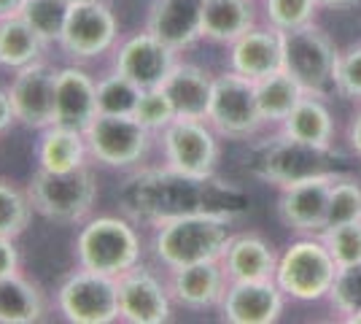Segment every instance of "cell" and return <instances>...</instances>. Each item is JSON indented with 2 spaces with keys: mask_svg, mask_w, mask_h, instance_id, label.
<instances>
[{
  "mask_svg": "<svg viewBox=\"0 0 361 324\" xmlns=\"http://www.w3.org/2000/svg\"><path fill=\"white\" fill-rule=\"evenodd\" d=\"M173 316V294L154 270L137 263L119 276V322L165 324Z\"/></svg>",
  "mask_w": 361,
  "mask_h": 324,
  "instance_id": "15",
  "label": "cell"
},
{
  "mask_svg": "<svg viewBox=\"0 0 361 324\" xmlns=\"http://www.w3.org/2000/svg\"><path fill=\"white\" fill-rule=\"evenodd\" d=\"M57 311L71 324L119 322V278L78 268L57 289Z\"/></svg>",
  "mask_w": 361,
  "mask_h": 324,
  "instance_id": "6",
  "label": "cell"
},
{
  "mask_svg": "<svg viewBox=\"0 0 361 324\" xmlns=\"http://www.w3.org/2000/svg\"><path fill=\"white\" fill-rule=\"evenodd\" d=\"M219 311L229 324H272L283 313V289L275 278L229 281Z\"/></svg>",
  "mask_w": 361,
  "mask_h": 324,
  "instance_id": "16",
  "label": "cell"
},
{
  "mask_svg": "<svg viewBox=\"0 0 361 324\" xmlns=\"http://www.w3.org/2000/svg\"><path fill=\"white\" fill-rule=\"evenodd\" d=\"M19 265H22V254L16 248V241L14 238H0V278L19 273Z\"/></svg>",
  "mask_w": 361,
  "mask_h": 324,
  "instance_id": "39",
  "label": "cell"
},
{
  "mask_svg": "<svg viewBox=\"0 0 361 324\" xmlns=\"http://www.w3.org/2000/svg\"><path fill=\"white\" fill-rule=\"evenodd\" d=\"M334 90L343 97L361 100V47H353L350 52L337 57V65H334Z\"/></svg>",
  "mask_w": 361,
  "mask_h": 324,
  "instance_id": "38",
  "label": "cell"
},
{
  "mask_svg": "<svg viewBox=\"0 0 361 324\" xmlns=\"http://www.w3.org/2000/svg\"><path fill=\"white\" fill-rule=\"evenodd\" d=\"M264 122L256 103V81L235 71L213 76L208 124L226 138H248Z\"/></svg>",
  "mask_w": 361,
  "mask_h": 324,
  "instance_id": "12",
  "label": "cell"
},
{
  "mask_svg": "<svg viewBox=\"0 0 361 324\" xmlns=\"http://www.w3.org/2000/svg\"><path fill=\"white\" fill-rule=\"evenodd\" d=\"M221 268L229 281H259V278H275L278 260L259 235L243 232L232 235L221 254Z\"/></svg>",
  "mask_w": 361,
  "mask_h": 324,
  "instance_id": "23",
  "label": "cell"
},
{
  "mask_svg": "<svg viewBox=\"0 0 361 324\" xmlns=\"http://www.w3.org/2000/svg\"><path fill=\"white\" fill-rule=\"evenodd\" d=\"M251 0H202V38L216 44H235L254 28Z\"/></svg>",
  "mask_w": 361,
  "mask_h": 324,
  "instance_id": "26",
  "label": "cell"
},
{
  "mask_svg": "<svg viewBox=\"0 0 361 324\" xmlns=\"http://www.w3.org/2000/svg\"><path fill=\"white\" fill-rule=\"evenodd\" d=\"M27 195L35 208L49 222L81 224L92 216L97 200V181L90 165L75 170H44L32 173Z\"/></svg>",
  "mask_w": 361,
  "mask_h": 324,
  "instance_id": "4",
  "label": "cell"
},
{
  "mask_svg": "<svg viewBox=\"0 0 361 324\" xmlns=\"http://www.w3.org/2000/svg\"><path fill=\"white\" fill-rule=\"evenodd\" d=\"M229 65L235 73L259 81L283 68V35L281 30H264V28H251L243 32L235 44H229Z\"/></svg>",
  "mask_w": 361,
  "mask_h": 324,
  "instance_id": "21",
  "label": "cell"
},
{
  "mask_svg": "<svg viewBox=\"0 0 361 324\" xmlns=\"http://www.w3.org/2000/svg\"><path fill=\"white\" fill-rule=\"evenodd\" d=\"M324 246L329 248L331 260L337 268L361 263V219L359 222H345V224H334L321 232Z\"/></svg>",
  "mask_w": 361,
  "mask_h": 324,
  "instance_id": "34",
  "label": "cell"
},
{
  "mask_svg": "<svg viewBox=\"0 0 361 324\" xmlns=\"http://www.w3.org/2000/svg\"><path fill=\"white\" fill-rule=\"evenodd\" d=\"M71 14V3L68 0H25L19 16L38 32V38L46 47L60 44L65 22Z\"/></svg>",
  "mask_w": 361,
  "mask_h": 324,
  "instance_id": "30",
  "label": "cell"
},
{
  "mask_svg": "<svg viewBox=\"0 0 361 324\" xmlns=\"http://www.w3.org/2000/svg\"><path fill=\"white\" fill-rule=\"evenodd\" d=\"M22 3H25V0H0V19L19 14V11H22Z\"/></svg>",
  "mask_w": 361,
  "mask_h": 324,
  "instance_id": "42",
  "label": "cell"
},
{
  "mask_svg": "<svg viewBox=\"0 0 361 324\" xmlns=\"http://www.w3.org/2000/svg\"><path fill=\"white\" fill-rule=\"evenodd\" d=\"M348 138H350V146H353V152L361 155V114L353 119L350 124V130H348Z\"/></svg>",
  "mask_w": 361,
  "mask_h": 324,
  "instance_id": "41",
  "label": "cell"
},
{
  "mask_svg": "<svg viewBox=\"0 0 361 324\" xmlns=\"http://www.w3.org/2000/svg\"><path fill=\"white\" fill-rule=\"evenodd\" d=\"M49 311L46 294L22 273L0 278V324H35Z\"/></svg>",
  "mask_w": 361,
  "mask_h": 324,
  "instance_id": "25",
  "label": "cell"
},
{
  "mask_svg": "<svg viewBox=\"0 0 361 324\" xmlns=\"http://www.w3.org/2000/svg\"><path fill=\"white\" fill-rule=\"evenodd\" d=\"M68 3H78V0H68Z\"/></svg>",
  "mask_w": 361,
  "mask_h": 324,
  "instance_id": "45",
  "label": "cell"
},
{
  "mask_svg": "<svg viewBox=\"0 0 361 324\" xmlns=\"http://www.w3.org/2000/svg\"><path fill=\"white\" fill-rule=\"evenodd\" d=\"M162 92L170 97L178 119H205L213 95V76L192 62H176L162 81Z\"/></svg>",
  "mask_w": 361,
  "mask_h": 324,
  "instance_id": "22",
  "label": "cell"
},
{
  "mask_svg": "<svg viewBox=\"0 0 361 324\" xmlns=\"http://www.w3.org/2000/svg\"><path fill=\"white\" fill-rule=\"evenodd\" d=\"M326 297H329L331 306L340 313H345L348 322H353L361 313V263L348 265V268H337Z\"/></svg>",
  "mask_w": 361,
  "mask_h": 324,
  "instance_id": "35",
  "label": "cell"
},
{
  "mask_svg": "<svg viewBox=\"0 0 361 324\" xmlns=\"http://www.w3.org/2000/svg\"><path fill=\"white\" fill-rule=\"evenodd\" d=\"M337 263L324 241H297L278 260L275 281L294 300H321L331 289Z\"/></svg>",
  "mask_w": 361,
  "mask_h": 324,
  "instance_id": "10",
  "label": "cell"
},
{
  "mask_svg": "<svg viewBox=\"0 0 361 324\" xmlns=\"http://www.w3.org/2000/svg\"><path fill=\"white\" fill-rule=\"evenodd\" d=\"M140 87L119 71H108L97 78V114H114V116H133L140 100Z\"/></svg>",
  "mask_w": 361,
  "mask_h": 324,
  "instance_id": "31",
  "label": "cell"
},
{
  "mask_svg": "<svg viewBox=\"0 0 361 324\" xmlns=\"http://www.w3.org/2000/svg\"><path fill=\"white\" fill-rule=\"evenodd\" d=\"M264 8L275 30H291L313 22L318 0H264Z\"/></svg>",
  "mask_w": 361,
  "mask_h": 324,
  "instance_id": "37",
  "label": "cell"
},
{
  "mask_svg": "<svg viewBox=\"0 0 361 324\" xmlns=\"http://www.w3.org/2000/svg\"><path fill=\"white\" fill-rule=\"evenodd\" d=\"M38 168L44 170H75L90 165V149L84 133L62 127V124H49L41 130V138L35 146Z\"/></svg>",
  "mask_w": 361,
  "mask_h": 324,
  "instance_id": "24",
  "label": "cell"
},
{
  "mask_svg": "<svg viewBox=\"0 0 361 324\" xmlns=\"http://www.w3.org/2000/svg\"><path fill=\"white\" fill-rule=\"evenodd\" d=\"M359 219H361L359 181L345 179V176H337V181L331 184V192H329V205H326V227L345 224V222H359Z\"/></svg>",
  "mask_w": 361,
  "mask_h": 324,
  "instance_id": "33",
  "label": "cell"
},
{
  "mask_svg": "<svg viewBox=\"0 0 361 324\" xmlns=\"http://www.w3.org/2000/svg\"><path fill=\"white\" fill-rule=\"evenodd\" d=\"M283 35V71L300 81L307 95H324L334 90V65L337 52L326 32L313 28L310 22L281 30Z\"/></svg>",
  "mask_w": 361,
  "mask_h": 324,
  "instance_id": "8",
  "label": "cell"
},
{
  "mask_svg": "<svg viewBox=\"0 0 361 324\" xmlns=\"http://www.w3.org/2000/svg\"><path fill=\"white\" fill-rule=\"evenodd\" d=\"M159 140L167 168L195 179H208L216 173L221 149L205 119H173L159 133Z\"/></svg>",
  "mask_w": 361,
  "mask_h": 324,
  "instance_id": "11",
  "label": "cell"
},
{
  "mask_svg": "<svg viewBox=\"0 0 361 324\" xmlns=\"http://www.w3.org/2000/svg\"><path fill=\"white\" fill-rule=\"evenodd\" d=\"M146 30L183 52L202 38V0H151Z\"/></svg>",
  "mask_w": 361,
  "mask_h": 324,
  "instance_id": "20",
  "label": "cell"
},
{
  "mask_svg": "<svg viewBox=\"0 0 361 324\" xmlns=\"http://www.w3.org/2000/svg\"><path fill=\"white\" fill-rule=\"evenodd\" d=\"M94 116H97V78L81 62L57 68L54 124L84 133Z\"/></svg>",
  "mask_w": 361,
  "mask_h": 324,
  "instance_id": "18",
  "label": "cell"
},
{
  "mask_svg": "<svg viewBox=\"0 0 361 324\" xmlns=\"http://www.w3.org/2000/svg\"><path fill=\"white\" fill-rule=\"evenodd\" d=\"M229 222L224 214H180L154 224L151 251L165 270L183 265L221 260L229 244Z\"/></svg>",
  "mask_w": 361,
  "mask_h": 324,
  "instance_id": "2",
  "label": "cell"
},
{
  "mask_svg": "<svg viewBox=\"0 0 361 324\" xmlns=\"http://www.w3.org/2000/svg\"><path fill=\"white\" fill-rule=\"evenodd\" d=\"M133 116H135L143 127H149L154 136H159L173 119H178V116H176V108H173V103H170V97L162 92V87L143 90Z\"/></svg>",
  "mask_w": 361,
  "mask_h": 324,
  "instance_id": "36",
  "label": "cell"
},
{
  "mask_svg": "<svg viewBox=\"0 0 361 324\" xmlns=\"http://www.w3.org/2000/svg\"><path fill=\"white\" fill-rule=\"evenodd\" d=\"M111 54H114L111 68L119 71L121 76H127L130 81H135L140 90L162 87L167 73L178 62V52L170 49L165 41H159L149 30L121 38Z\"/></svg>",
  "mask_w": 361,
  "mask_h": 324,
  "instance_id": "14",
  "label": "cell"
},
{
  "mask_svg": "<svg viewBox=\"0 0 361 324\" xmlns=\"http://www.w3.org/2000/svg\"><path fill=\"white\" fill-rule=\"evenodd\" d=\"M340 173H321L302 179L297 184L283 186L278 200L281 222L297 232H321L326 227V205H329L331 184Z\"/></svg>",
  "mask_w": 361,
  "mask_h": 324,
  "instance_id": "17",
  "label": "cell"
},
{
  "mask_svg": "<svg viewBox=\"0 0 361 324\" xmlns=\"http://www.w3.org/2000/svg\"><path fill=\"white\" fill-rule=\"evenodd\" d=\"M90 160L114 170L137 168L151 152L154 133L137 122L135 116L97 114L84 130Z\"/></svg>",
  "mask_w": 361,
  "mask_h": 324,
  "instance_id": "5",
  "label": "cell"
},
{
  "mask_svg": "<svg viewBox=\"0 0 361 324\" xmlns=\"http://www.w3.org/2000/svg\"><path fill=\"white\" fill-rule=\"evenodd\" d=\"M16 124V116H14V106H11V97H8V90H3L0 87V136Z\"/></svg>",
  "mask_w": 361,
  "mask_h": 324,
  "instance_id": "40",
  "label": "cell"
},
{
  "mask_svg": "<svg viewBox=\"0 0 361 324\" xmlns=\"http://www.w3.org/2000/svg\"><path fill=\"white\" fill-rule=\"evenodd\" d=\"M305 95L307 92L300 87V81L288 76L283 68L256 81V103L264 122H283Z\"/></svg>",
  "mask_w": 361,
  "mask_h": 324,
  "instance_id": "29",
  "label": "cell"
},
{
  "mask_svg": "<svg viewBox=\"0 0 361 324\" xmlns=\"http://www.w3.org/2000/svg\"><path fill=\"white\" fill-rule=\"evenodd\" d=\"M337 157L331 149H316L300 140L288 138L286 133L281 138L262 143L251 157V173L256 179H264L270 184L288 186L302 179L331 173V162Z\"/></svg>",
  "mask_w": 361,
  "mask_h": 324,
  "instance_id": "9",
  "label": "cell"
},
{
  "mask_svg": "<svg viewBox=\"0 0 361 324\" xmlns=\"http://www.w3.org/2000/svg\"><path fill=\"white\" fill-rule=\"evenodd\" d=\"M119 44V16L108 0L71 3V14L57 47L73 62H94L111 54Z\"/></svg>",
  "mask_w": 361,
  "mask_h": 324,
  "instance_id": "7",
  "label": "cell"
},
{
  "mask_svg": "<svg viewBox=\"0 0 361 324\" xmlns=\"http://www.w3.org/2000/svg\"><path fill=\"white\" fill-rule=\"evenodd\" d=\"M121 208L135 222L157 224L162 219L180 214H224L238 216L240 198L229 186H221L213 176L195 179L173 168L135 170L121 186Z\"/></svg>",
  "mask_w": 361,
  "mask_h": 324,
  "instance_id": "1",
  "label": "cell"
},
{
  "mask_svg": "<svg viewBox=\"0 0 361 324\" xmlns=\"http://www.w3.org/2000/svg\"><path fill=\"white\" fill-rule=\"evenodd\" d=\"M283 133L288 138L316 146V149H331V116L326 106L313 97H302L294 111L283 119Z\"/></svg>",
  "mask_w": 361,
  "mask_h": 324,
  "instance_id": "28",
  "label": "cell"
},
{
  "mask_svg": "<svg viewBox=\"0 0 361 324\" xmlns=\"http://www.w3.org/2000/svg\"><path fill=\"white\" fill-rule=\"evenodd\" d=\"M16 124L27 130H46L54 124V92H57V68L51 62L35 60L25 68L14 71L11 84L6 87Z\"/></svg>",
  "mask_w": 361,
  "mask_h": 324,
  "instance_id": "13",
  "label": "cell"
},
{
  "mask_svg": "<svg viewBox=\"0 0 361 324\" xmlns=\"http://www.w3.org/2000/svg\"><path fill=\"white\" fill-rule=\"evenodd\" d=\"M167 289L173 300L189 311H205L221 303L229 278H226L221 260H205V263L183 265L176 270H167Z\"/></svg>",
  "mask_w": 361,
  "mask_h": 324,
  "instance_id": "19",
  "label": "cell"
},
{
  "mask_svg": "<svg viewBox=\"0 0 361 324\" xmlns=\"http://www.w3.org/2000/svg\"><path fill=\"white\" fill-rule=\"evenodd\" d=\"M73 254L78 268L119 278L140 263L143 246L133 222H127L124 216L103 214L81 222Z\"/></svg>",
  "mask_w": 361,
  "mask_h": 324,
  "instance_id": "3",
  "label": "cell"
},
{
  "mask_svg": "<svg viewBox=\"0 0 361 324\" xmlns=\"http://www.w3.org/2000/svg\"><path fill=\"white\" fill-rule=\"evenodd\" d=\"M359 0H318V6H326V8H348V6H356Z\"/></svg>",
  "mask_w": 361,
  "mask_h": 324,
  "instance_id": "43",
  "label": "cell"
},
{
  "mask_svg": "<svg viewBox=\"0 0 361 324\" xmlns=\"http://www.w3.org/2000/svg\"><path fill=\"white\" fill-rule=\"evenodd\" d=\"M46 44L19 14L0 19V68L19 71L35 60H44Z\"/></svg>",
  "mask_w": 361,
  "mask_h": 324,
  "instance_id": "27",
  "label": "cell"
},
{
  "mask_svg": "<svg viewBox=\"0 0 361 324\" xmlns=\"http://www.w3.org/2000/svg\"><path fill=\"white\" fill-rule=\"evenodd\" d=\"M353 322H359V324H361V313H359V316H356V319H353Z\"/></svg>",
  "mask_w": 361,
  "mask_h": 324,
  "instance_id": "44",
  "label": "cell"
},
{
  "mask_svg": "<svg viewBox=\"0 0 361 324\" xmlns=\"http://www.w3.org/2000/svg\"><path fill=\"white\" fill-rule=\"evenodd\" d=\"M32 203L27 189L16 186L11 179L0 176V238H19L30 227Z\"/></svg>",
  "mask_w": 361,
  "mask_h": 324,
  "instance_id": "32",
  "label": "cell"
}]
</instances>
